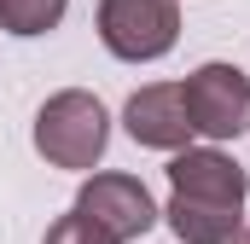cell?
I'll return each mask as SVG.
<instances>
[{
  "instance_id": "cell-1",
  "label": "cell",
  "mask_w": 250,
  "mask_h": 244,
  "mask_svg": "<svg viewBox=\"0 0 250 244\" xmlns=\"http://www.w3.org/2000/svg\"><path fill=\"white\" fill-rule=\"evenodd\" d=\"M111 145V117L87 87H64L35 111V151L53 169H93Z\"/></svg>"
},
{
  "instance_id": "cell-2",
  "label": "cell",
  "mask_w": 250,
  "mask_h": 244,
  "mask_svg": "<svg viewBox=\"0 0 250 244\" xmlns=\"http://www.w3.org/2000/svg\"><path fill=\"white\" fill-rule=\"evenodd\" d=\"M99 41L128 64H151L181 41L175 0H99Z\"/></svg>"
},
{
  "instance_id": "cell-3",
  "label": "cell",
  "mask_w": 250,
  "mask_h": 244,
  "mask_svg": "<svg viewBox=\"0 0 250 244\" xmlns=\"http://www.w3.org/2000/svg\"><path fill=\"white\" fill-rule=\"evenodd\" d=\"M187 117H192V134L204 140H239L250 128V76L239 64H198L187 81Z\"/></svg>"
},
{
  "instance_id": "cell-4",
  "label": "cell",
  "mask_w": 250,
  "mask_h": 244,
  "mask_svg": "<svg viewBox=\"0 0 250 244\" xmlns=\"http://www.w3.org/2000/svg\"><path fill=\"white\" fill-rule=\"evenodd\" d=\"M76 209H82L93 227H105L117 244L146 239V233L157 227V215H163V209L151 203V192L134 181V175H93V181H82Z\"/></svg>"
},
{
  "instance_id": "cell-5",
  "label": "cell",
  "mask_w": 250,
  "mask_h": 244,
  "mask_svg": "<svg viewBox=\"0 0 250 244\" xmlns=\"http://www.w3.org/2000/svg\"><path fill=\"white\" fill-rule=\"evenodd\" d=\"M123 128L134 145H151V151H181L192 140V117H187V93L181 81H151L128 99Z\"/></svg>"
},
{
  "instance_id": "cell-6",
  "label": "cell",
  "mask_w": 250,
  "mask_h": 244,
  "mask_svg": "<svg viewBox=\"0 0 250 244\" xmlns=\"http://www.w3.org/2000/svg\"><path fill=\"white\" fill-rule=\"evenodd\" d=\"M169 186L187 198H215V203H245L250 175L215 145H181L169 151Z\"/></svg>"
},
{
  "instance_id": "cell-7",
  "label": "cell",
  "mask_w": 250,
  "mask_h": 244,
  "mask_svg": "<svg viewBox=\"0 0 250 244\" xmlns=\"http://www.w3.org/2000/svg\"><path fill=\"white\" fill-rule=\"evenodd\" d=\"M163 221L175 227L181 244H233L239 227H245V203H215V198H187L175 192Z\"/></svg>"
},
{
  "instance_id": "cell-8",
  "label": "cell",
  "mask_w": 250,
  "mask_h": 244,
  "mask_svg": "<svg viewBox=\"0 0 250 244\" xmlns=\"http://www.w3.org/2000/svg\"><path fill=\"white\" fill-rule=\"evenodd\" d=\"M64 6L70 0H0V29L12 35H47L64 23Z\"/></svg>"
},
{
  "instance_id": "cell-9",
  "label": "cell",
  "mask_w": 250,
  "mask_h": 244,
  "mask_svg": "<svg viewBox=\"0 0 250 244\" xmlns=\"http://www.w3.org/2000/svg\"><path fill=\"white\" fill-rule=\"evenodd\" d=\"M47 244H117L105 227H93L82 209H70V215H59L53 227H47Z\"/></svg>"
},
{
  "instance_id": "cell-10",
  "label": "cell",
  "mask_w": 250,
  "mask_h": 244,
  "mask_svg": "<svg viewBox=\"0 0 250 244\" xmlns=\"http://www.w3.org/2000/svg\"><path fill=\"white\" fill-rule=\"evenodd\" d=\"M233 244H250V227H239V239H233Z\"/></svg>"
}]
</instances>
